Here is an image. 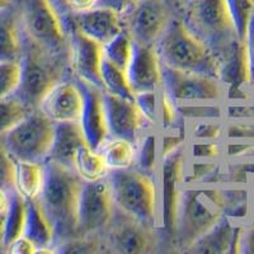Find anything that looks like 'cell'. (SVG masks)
<instances>
[{
  "label": "cell",
  "instance_id": "1",
  "mask_svg": "<svg viewBox=\"0 0 254 254\" xmlns=\"http://www.w3.org/2000/svg\"><path fill=\"white\" fill-rule=\"evenodd\" d=\"M225 190L216 185H185L173 244L185 252L225 216Z\"/></svg>",
  "mask_w": 254,
  "mask_h": 254
},
{
  "label": "cell",
  "instance_id": "2",
  "mask_svg": "<svg viewBox=\"0 0 254 254\" xmlns=\"http://www.w3.org/2000/svg\"><path fill=\"white\" fill-rule=\"evenodd\" d=\"M45 171L46 179L38 199L55 226L58 244L76 237L79 197L83 181L72 168L50 160L45 162Z\"/></svg>",
  "mask_w": 254,
  "mask_h": 254
},
{
  "label": "cell",
  "instance_id": "3",
  "mask_svg": "<svg viewBox=\"0 0 254 254\" xmlns=\"http://www.w3.org/2000/svg\"><path fill=\"white\" fill-rule=\"evenodd\" d=\"M156 50L165 66L220 80V61L216 54L190 31L179 15H173L156 44Z\"/></svg>",
  "mask_w": 254,
  "mask_h": 254
},
{
  "label": "cell",
  "instance_id": "4",
  "mask_svg": "<svg viewBox=\"0 0 254 254\" xmlns=\"http://www.w3.org/2000/svg\"><path fill=\"white\" fill-rule=\"evenodd\" d=\"M116 210L145 225L160 229L158 178L136 168L111 171L107 176Z\"/></svg>",
  "mask_w": 254,
  "mask_h": 254
},
{
  "label": "cell",
  "instance_id": "5",
  "mask_svg": "<svg viewBox=\"0 0 254 254\" xmlns=\"http://www.w3.org/2000/svg\"><path fill=\"white\" fill-rule=\"evenodd\" d=\"M178 15L216 56L238 40L226 0H188Z\"/></svg>",
  "mask_w": 254,
  "mask_h": 254
},
{
  "label": "cell",
  "instance_id": "6",
  "mask_svg": "<svg viewBox=\"0 0 254 254\" xmlns=\"http://www.w3.org/2000/svg\"><path fill=\"white\" fill-rule=\"evenodd\" d=\"M59 56L36 45L23 33V52L20 58L22 78L15 94L32 111L38 110L47 92L63 80L64 67Z\"/></svg>",
  "mask_w": 254,
  "mask_h": 254
},
{
  "label": "cell",
  "instance_id": "7",
  "mask_svg": "<svg viewBox=\"0 0 254 254\" xmlns=\"http://www.w3.org/2000/svg\"><path fill=\"white\" fill-rule=\"evenodd\" d=\"M20 24L29 40L51 54L69 49V32L54 0H23Z\"/></svg>",
  "mask_w": 254,
  "mask_h": 254
},
{
  "label": "cell",
  "instance_id": "8",
  "mask_svg": "<svg viewBox=\"0 0 254 254\" xmlns=\"http://www.w3.org/2000/svg\"><path fill=\"white\" fill-rule=\"evenodd\" d=\"M187 163V149L183 146L163 158L158 169L160 229L172 244L174 243L177 233Z\"/></svg>",
  "mask_w": 254,
  "mask_h": 254
},
{
  "label": "cell",
  "instance_id": "9",
  "mask_svg": "<svg viewBox=\"0 0 254 254\" xmlns=\"http://www.w3.org/2000/svg\"><path fill=\"white\" fill-rule=\"evenodd\" d=\"M55 124L40 110L29 112L23 121L4 135V147L14 160L45 163L51 149Z\"/></svg>",
  "mask_w": 254,
  "mask_h": 254
},
{
  "label": "cell",
  "instance_id": "10",
  "mask_svg": "<svg viewBox=\"0 0 254 254\" xmlns=\"http://www.w3.org/2000/svg\"><path fill=\"white\" fill-rule=\"evenodd\" d=\"M116 207L108 178L83 182L78 206V235H103L110 228Z\"/></svg>",
  "mask_w": 254,
  "mask_h": 254
},
{
  "label": "cell",
  "instance_id": "11",
  "mask_svg": "<svg viewBox=\"0 0 254 254\" xmlns=\"http://www.w3.org/2000/svg\"><path fill=\"white\" fill-rule=\"evenodd\" d=\"M162 89L176 104L226 101L225 87L216 78L163 65Z\"/></svg>",
  "mask_w": 254,
  "mask_h": 254
},
{
  "label": "cell",
  "instance_id": "12",
  "mask_svg": "<svg viewBox=\"0 0 254 254\" xmlns=\"http://www.w3.org/2000/svg\"><path fill=\"white\" fill-rule=\"evenodd\" d=\"M103 239L108 252L120 254L153 253L160 246L159 228L145 225L119 210H116Z\"/></svg>",
  "mask_w": 254,
  "mask_h": 254
},
{
  "label": "cell",
  "instance_id": "13",
  "mask_svg": "<svg viewBox=\"0 0 254 254\" xmlns=\"http://www.w3.org/2000/svg\"><path fill=\"white\" fill-rule=\"evenodd\" d=\"M172 18L173 13L168 0H140L125 15L124 22L135 42L156 46Z\"/></svg>",
  "mask_w": 254,
  "mask_h": 254
},
{
  "label": "cell",
  "instance_id": "14",
  "mask_svg": "<svg viewBox=\"0 0 254 254\" xmlns=\"http://www.w3.org/2000/svg\"><path fill=\"white\" fill-rule=\"evenodd\" d=\"M69 60L75 79L103 90V45L92 40L72 26H70L69 29Z\"/></svg>",
  "mask_w": 254,
  "mask_h": 254
},
{
  "label": "cell",
  "instance_id": "15",
  "mask_svg": "<svg viewBox=\"0 0 254 254\" xmlns=\"http://www.w3.org/2000/svg\"><path fill=\"white\" fill-rule=\"evenodd\" d=\"M103 101L111 137H121L137 144L142 133L153 127L145 120L135 101L121 98L104 90Z\"/></svg>",
  "mask_w": 254,
  "mask_h": 254
},
{
  "label": "cell",
  "instance_id": "16",
  "mask_svg": "<svg viewBox=\"0 0 254 254\" xmlns=\"http://www.w3.org/2000/svg\"><path fill=\"white\" fill-rule=\"evenodd\" d=\"M83 92L75 80H60L47 92L38 110L54 124L79 122L83 112Z\"/></svg>",
  "mask_w": 254,
  "mask_h": 254
},
{
  "label": "cell",
  "instance_id": "17",
  "mask_svg": "<svg viewBox=\"0 0 254 254\" xmlns=\"http://www.w3.org/2000/svg\"><path fill=\"white\" fill-rule=\"evenodd\" d=\"M75 81L80 87L84 98L79 125L87 144L94 150H99V147L110 137L104 110L103 90L79 79H75Z\"/></svg>",
  "mask_w": 254,
  "mask_h": 254
},
{
  "label": "cell",
  "instance_id": "18",
  "mask_svg": "<svg viewBox=\"0 0 254 254\" xmlns=\"http://www.w3.org/2000/svg\"><path fill=\"white\" fill-rule=\"evenodd\" d=\"M127 78L135 93L162 89L163 64L156 46L133 41V54L127 67Z\"/></svg>",
  "mask_w": 254,
  "mask_h": 254
},
{
  "label": "cell",
  "instance_id": "19",
  "mask_svg": "<svg viewBox=\"0 0 254 254\" xmlns=\"http://www.w3.org/2000/svg\"><path fill=\"white\" fill-rule=\"evenodd\" d=\"M69 22L70 26L75 27L81 33L102 45L108 44L125 29L124 18L104 6H94L78 14L71 13Z\"/></svg>",
  "mask_w": 254,
  "mask_h": 254
},
{
  "label": "cell",
  "instance_id": "20",
  "mask_svg": "<svg viewBox=\"0 0 254 254\" xmlns=\"http://www.w3.org/2000/svg\"><path fill=\"white\" fill-rule=\"evenodd\" d=\"M244 226L237 225L234 219L225 215L214 228L186 249L188 253H242Z\"/></svg>",
  "mask_w": 254,
  "mask_h": 254
},
{
  "label": "cell",
  "instance_id": "21",
  "mask_svg": "<svg viewBox=\"0 0 254 254\" xmlns=\"http://www.w3.org/2000/svg\"><path fill=\"white\" fill-rule=\"evenodd\" d=\"M23 235L37 246L36 253H56L55 226L40 199L27 201V220Z\"/></svg>",
  "mask_w": 254,
  "mask_h": 254
},
{
  "label": "cell",
  "instance_id": "22",
  "mask_svg": "<svg viewBox=\"0 0 254 254\" xmlns=\"http://www.w3.org/2000/svg\"><path fill=\"white\" fill-rule=\"evenodd\" d=\"M87 144L79 122L55 124V133L46 160L74 169L75 154L81 145Z\"/></svg>",
  "mask_w": 254,
  "mask_h": 254
},
{
  "label": "cell",
  "instance_id": "23",
  "mask_svg": "<svg viewBox=\"0 0 254 254\" xmlns=\"http://www.w3.org/2000/svg\"><path fill=\"white\" fill-rule=\"evenodd\" d=\"M45 179V163L14 160V190L26 201L40 198Z\"/></svg>",
  "mask_w": 254,
  "mask_h": 254
},
{
  "label": "cell",
  "instance_id": "24",
  "mask_svg": "<svg viewBox=\"0 0 254 254\" xmlns=\"http://www.w3.org/2000/svg\"><path fill=\"white\" fill-rule=\"evenodd\" d=\"M6 10L0 13V61H20L23 52L20 18L5 13Z\"/></svg>",
  "mask_w": 254,
  "mask_h": 254
},
{
  "label": "cell",
  "instance_id": "25",
  "mask_svg": "<svg viewBox=\"0 0 254 254\" xmlns=\"http://www.w3.org/2000/svg\"><path fill=\"white\" fill-rule=\"evenodd\" d=\"M108 171H124L135 165L136 144L121 137H108L99 147Z\"/></svg>",
  "mask_w": 254,
  "mask_h": 254
},
{
  "label": "cell",
  "instance_id": "26",
  "mask_svg": "<svg viewBox=\"0 0 254 254\" xmlns=\"http://www.w3.org/2000/svg\"><path fill=\"white\" fill-rule=\"evenodd\" d=\"M160 164L159 156L158 132L155 127L147 128L136 144L135 165L137 171L158 178V169Z\"/></svg>",
  "mask_w": 254,
  "mask_h": 254
},
{
  "label": "cell",
  "instance_id": "27",
  "mask_svg": "<svg viewBox=\"0 0 254 254\" xmlns=\"http://www.w3.org/2000/svg\"><path fill=\"white\" fill-rule=\"evenodd\" d=\"M74 171L83 182L101 181L110 173L99 151L92 149L88 144L81 145L76 151L74 159Z\"/></svg>",
  "mask_w": 254,
  "mask_h": 254
},
{
  "label": "cell",
  "instance_id": "28",
  "mask_svg": "<svg viewBox=\"0 0 254 254\" xmlns=\"http://www.w3.org/2000/svg\"><path fill=\"white\" fill-rule=\"evenodd\" d=\"M27 220V201L18 193L12 190L10 203L8 211L4 215L3 222V247H8L15 239L22 237L26 228Z\"/></svg>",
  "mask_w": 254,
  "mask_h": 254
},
{
  "label": "cell",
  "instance_id": "29",
  "mask_svg": "<svg viewBox=\"0 0 254 254\" xmlns=\"http://www.w3.org/2000/svg\"><path fill=\"white\" fill-rule=\"evenodd\" d=\"M133 54V38L126 28L108 44L103 45V58L112 63L115 66L127 72Z\"/></svg>",
  "mask_w": 254,
  "mask_h": 254
},
{
  "label": "cell",
  "instance_id": "30",
  "mask_svg": "<svg viewBox=\"0 0 254 254\" xmlns=\"http://www.w3.org/2000/svg\"><path fill=\"white\" fill-rule=\"evenodd\" d=\"M102 83H103L104 92L121 98L135 101V92L131 88L127 72L115 66L104 58L102 63Z\"/></svg>",
  "mask_w": 254,
  "mask_h": 254
},
{
  "label": "cell",
  "instance_id": "31",
  "mask_svg": "<svg viewBox=\"0 0 254 254\" xmlns=\"http://www.w3.org/2000/svg\"><path fill=\"white\" fill-rule=\"evenodd\" d=\"M31 111L17 94L0 99V135H5L14 128L26 119Z\"/></svg>",
  "mask_w": 254,
  "mask_h": 254
},
{
  "label": "cell",
  "instance_id": "32",
  "mask_svg": "<svg viewBox=\"0 0 254 254\" xmlns=\"http://www.w3.org/2000/svg\"><path fill=\"white\" fill-rule=\"evenodd\" d=\"M181 119L186 121L225 120V104L221 102H198L177 104Z\"/></svg>",
  "mask_w": 254,
  "mask_h": 254
},
{
  "label": "cell",
  "instance_id": "33",
  "mask_svg": "<svg viewBox=\"0 0 254 254\" xmlns=\"http://www.w3.org/2000/svg\"><path fill=\"white\" fill-rule=\"evenodd\" d=\"M106 246L103 235H78L56 244V253L67 254H92L102 252Z\"/></svg>",
  "mask_w": 254,
  "mask_h": 254
},
{
  "label": "cell",
  "instance_id": "34",
  "mask_svg": "<svg viewBox=\"0 0 254 254\" xmlns=\"http://www.w3.org/2000/svg\"><path fill=\"white\" fill-rule=\"evenodd\" d=\"M224 120H202L188 121V140L199 141H221L225 135Z\"/></svg>",
  "mask_w": 254,
  "mask_h": 254
},
{
  "label": "cell",
  "instance_id": "35",
  "mask_svg": "<svg viewBox=\"0 0 254 254\" xmlns=\"http://www.w3.org/2000/svg\"><path fill=\"white\" fill-rule=\"evenodd\" d=\"M162 133H158L159 142V156L160 160L169 154L174 153L181 147L186 146L188 142V130L187 124H179L177 122L171 128L160 131Z\"/></svg>",
  "mask_w": 254,
  "mask_h": 254
},
{
  "label": "cell",
  "instance_id": "36",
  "mask_svg": "<svg viewBox=\"0 0 254 254\" xmlns=\"http://www.w3.org/2000/svg\"><path fill=\"white\" fill-rule=\"evenodd\" d=\"M234 22L235 32L240 41H246L248 35L249 24L254 15L253 0H226Z\"/></svg>",
  "mask_w": 254,
  "mask_h": 254
},
{
  "label": "cell",
  "instance_id": "37",
  "mask_svg": "<svg viewBox=\"0 0 254 254\" xmlns=\"http://www.w3.org/2000/svg\"><path fill=\"white\" fill-rule=\"evenodd\" d=\"M188 159L203 162H220L224 156V145L220 141H199L188 140L186 145Z\"/></svg>",
  "mask_w": 254,
  "mask_h": 254
},
{
  "label": "cell",
  "instance_id": "38",
  "mask_svg": "<svg viewBox=\"0 0 254 254\" xmlns=\"http://www.w3.org/2000/svg\"><path fill=\"white\" fill-rule=\"evenodd\" d=\"M20 78V61H0V99L17 93Z\"/></svg>",
  "mask_w": 254,
  "mask_h": 254
},
{
  "label": "cell",
  "instance_id": "39",
  "mask_svg": "<svg viewBox=\"0 0 254 254\" xmlns=\"http://www.w3.org/2000/svg\"><path fill=\"white\" fill-rule=\"evenodd\" d=\"M181 119L177 104L163 89L159 90V104H158V127L159 131L171 128Z\"/></svg>",
  "mask_w": 254,
  "mask_h": 254
},
{
  "label": "cell",
  "instance_id": "40",
  "mask_svg": "<svg viewBox=\"0 0 254 254\" xmlns=\"http://www.w3.org/2000/svg\"><path fill=\"white\" fill-rule=\"evenodd\" d=\"M224 139L226 141H254V120H228Z\"/></svg>",
  "mask_w": 254,
  "mask_h": 254
},
{
  "label": "cell",
  "instance_id": "41",
  "mask_svg": "<svg viewBox=\"0 0 254 254\" xmlns=\"http://www.w3.org/2000/svg\"><path fill=\"white\" fill-rule=\"evenodd\" d=\"M135 103L137 104L142 116L153 127H158L159 90L155 92L135 93Z\"/></svg>",
  "mask_w": 254,
  "mask_h": 254
},
{
  "label": "cell",
  "instance_id": "42",
  "mask_svg": "<svg viewBox=\"0 0 254 254\" xmlns=\"http://www.w3.org/2000/svg\"><path fill=\"white\" fill-rule=\"evenodd\" d=\"M0 188L14 190V159L0 145Z\"/></svg>",
  "mask_w": 254,
  "mask_h": 254
},
{
  "label": "cell",
  "instance_id": "43",
  "mask_svg": "<svg viewBox=\"0 0 254 254\" xmlns=\"http://www.w3.org/2000/svg\"><path fill=\"white\" fill-rule=\"evenodd\" d=\"M224 156L233 160L249 159L254 156V141H226Z\"/></svg>",
  "mask_w": 254,
  "mask_h": 254
},
{
  "label": "cell",
  "instance_id": "44",
  "mask_svg": "<svg viewBox=\"0 0 254 254\" xmlns=\"http://www.w3.org/2000/svg\"><path fill=\"white\" fill-rule=\"evenodd\" d=\"M140 0H98L97 6L112 9L122 18L131 12V9L139 3Z\"/></svg>",
  "mask_w": 254,
  "mask_h": 254
},
{
  "label": "cell",
  "instance_id": "45",
  "mask_svg": "<svg viewBox=\"0 0 254 254\" xmlns=\"http://www.w3.org/2000/svg\"><path fill=\"white\" fill-rule=\"evenodd\" d=\"M6 251L13 254H35L37 251V246L26 235H22L15 239L12 244L6 247Z\"/></svg>",
  "mask_w": 254,
  "mask_h": 254
},
{
  "label": "cell",
  "instance_id": "46",
  "mask_svg": "<svg viewBox=\"0 0 254 254\" xmlns=\"http://www.w3.org/2000/svg\"><path fill=\"white\" fill-rule=\"evenodd\" d=\"M246 45L249 63V84H251L252 89V88L254 87V15L251 20V24H249Z\"/></svg>",
  "mask_w": 254,
  "mask_h": 254
},
{
  "label": "cell",
  "instance_id": "47",
  "mask_svg": "<svg viewBox=\"0 0 254 254\" xmlns=\"http://www.w3.org/2000/svg\"><path fill=\"white\" fill-rule=\"evenodd\" d=\"M97 3H98V0H61V4L70 13H74V14L90 10L97 6Z\"/></svg>",
  "mask_w": 254,
  "mask_h": 254
},
{
  "label": "cell",
  "instance_id": "48",
  "mask_svg": "<svg viewBox=\"0 0 254 254\" xmlns=\"http://www.w3.org/2000/svg\"><path fill=\"white\" fill-rule=\"evenodd\" d=\"M242 253L254 254V225L244 229L242 242Z\"/></svg>",
  "mask_w": 254,
  "mask_h": 254
},
{
  "label": "cell",
  "instance_id": "49",
  "mask_svg": "<svg viewBox=\"0 0 254 254\" xmlns=\"http://www.w3.org/2000/svg\"><path fill=\"white\" fill-rule=\"evenodd\" d=\"M10 197H12V190L0 188V216L5 215V212L8 211Z\"/></svg>",
  "mask_w": 254,
  "mask_h": 254
},
{
  "label": "cell",
  "instance_id": "50",
  "mask_svg": "<svg viewBox=\"0 0 254 254\" xmlns=\"http://www.w3.org/2000/svg\"><path fill=\"white\" fill-rule=\"evenodd\" d=\"M10 4H12V0H0V13L6 10L10 6Z\"/></svg>",
  "mask_w": 254,
  "mask_h": 254
},
{
  "label": "cell",
  "instance_id": "51",
  "mask_svg": "<svg viewBox=\"0 0 254 254\" xmlns=\"http://www.w3.org/2000/svg\"><path fill=\"white\" fill-rule=\"evenodd\" d=\"M186 1H188V0H168V3H169V4L172 3L174 6L177 5V6H178V9L181 8V6H182L183 4L186 3Z\"/></svg>",
  "mask_w": 254,
  "mask_h": 254
},
{
  "label": "cell",
  "instance_id": "52",
  "mask_svg": "<svg viewBox=\"0 0 254 254\" xmlns=\"http://www.w3.org/2000/svg\"><path fill=\"white\" fill-rule=\"evenodd\" d=\"M3 222H4V215L0 216V246H3Z\"/></svg>",
  "mask_w": 254,
  "mask_h": 254
},
{
  "label": "cell",
  "instance_id": "53",
  "mask_svg": "<svg viewBox=\"0 0 254 254\" xmlns=\"http://www.w3.org/2000/svg\"><path fill=\"white\" fill-rule=\"evenodd\" d=\"M251 99L254 102V87L251 89Z\"/></svg>",
  "mask_w": 254,
  "mask_h": 254
},
{
  "label": "cell",
  "instance_id": "54",
  "mask_svg": "<svg viewBox=\"0 0 254 254\" xmlns=\"http://www.w3.org/2000/svg\"><path fill=\"white\" fill-rule=\"evenodd\" d=\"M253 1H254V0H253Z\"/></svg>",
  "mask_w": 254,
  "mask_h": 254
}]
</instances>
